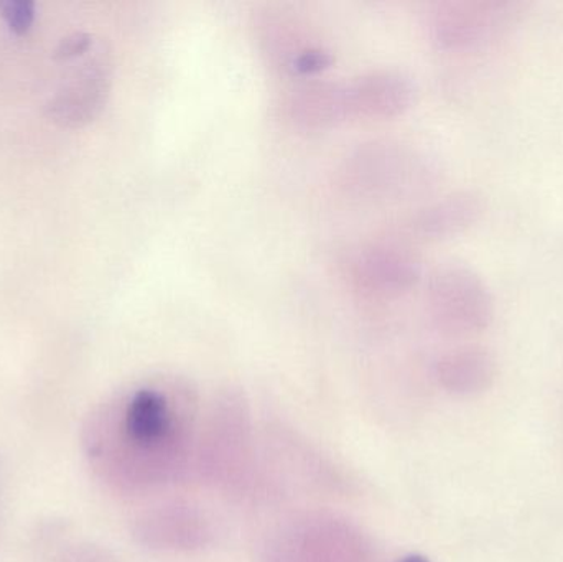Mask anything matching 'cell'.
I'll return each mask as SVG.
<instances>
[{"mask_svg": "<svg viewBox=\"0 0 563 562\" xmlns=\"http://www.w3.org/2000/svg\"><path fill=\"white\" fill-rule=\"evenodd\" d=\"M429 307L442 326L483 327L492 317L493 300L483 280L463 267H442L429 283Z\"/></svg>", "mask_w": 563, "mask_h": 562, "instance_id": "cell-1", "label": "cell"}, {"mask_svg": "<svg viewBox=\"0 0 563 562\" xmlns=\"http://www.w3.org/2000/svg\"><path fill=\"white\" fill-rule=\"evenodd\" d=\"M350 269L361 289L387 296L407 289L417 279L419 260L402 244L374 241L354 253Z\"/></svg>", "mask_w": 563, "mask_h": 562, "instance_id": "cell-2", "label": "cell"}, {"mask_svg": "<svg viewBox=\"0 0 563 562\" xmlns=\"http://www.w3.org/2000/svg\"><path fill=\"white\" fill-rule=\"evenodd\" d=\"M412 79L394 68H374L344 85L347 114L389 118L409 108L413 99Z\"/></svg>", "mask_w": 563, "mask_h": 562, "instance_id": "cell-3", "label": "cell"}, {"mask_svg": "<svg viewBox=\"0 0 563 562\" xmlns=\"http://www.w3.org/2000/svg\"><path fill=\"white\" fill-rule=\"evenodd\" d=\"M288 114L305 125H323L347 114L344 85L308 82L295 89L287 101Z\"/></svg>", "mask_w": 563, "mask_h": 562, "instance_id": "cell-4", "label": "cell"}, {"mask_svg": "<svg viewBox=\"0 0 563 562\" xmlns=\"http://www.w3.org/2000/svg\"><path fill=\"white\" fill-rule=\"evenodd\" d=\"M124 428L129 439L139 445L164 441L172 431V416L161 393L141 389L125 409Z\"/></svg>", "mask_w": 563, "mask_h": 562, "instance_id": "cell-5", "label": "cell"}, {"mask_svg": "<svg viewBox=\"0 0 563 562\" xmlns=\"http://www.w3.org/2000/svg\"><path fill=\"white\" fill-rule=\"evenodd\" d=\"M478 213V205L468 195H456L422 208L410 221L416 233L423 236H443L455 233Z\"/></svg>", "mask_w": 563, "mask_h": 562, "instance_id": "cell-6", "label": "cell"}, {"mask_svg": "<svg viewBox=\"0 0 563 562\" xmlns=\"http://www.w3.org/2000/svg\"><path fill=\"white\" fill-rule=\"evenodd\" d=\"M3 19L13 32H25L33 22V3L30 2H0Z\"/></svg>", "mask_w": 563, "mask_h": 562, "instance_id": "cell-7", "label": "cell"}, {"mask_svg": "<svg viewBox=\"0 0 563 562\" xmlns=\"http://www.w3.org/2000/svg\"><path fill=\"white\" fill-rule=\"evenodd\" d=\"M400 562H429V561H427L426 558H422V557H407V558H404V560Z\"/></svg>", "mask_w": 563, "mask_h": 562, "instance_id": "cell-8", "label": "cell"}]
</instances>
